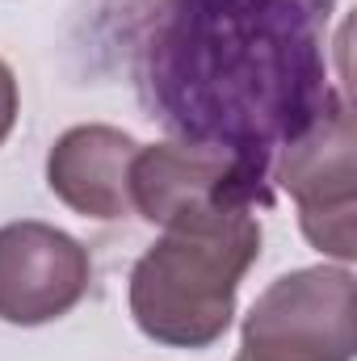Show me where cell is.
Wrapping results in <instances>:
<instances>
[{"label":"cell","mask_w":357,"mask_h":361,"mask_svg":"<svg viewBox=\"0 0 357 361\" xmlns=\"http://www.w3.org/2000/svg\"><path fill=\"white\" fill-rule=\"evenodd\" d=\"M261 257V223L214 231H164L131 269L126 302L139 332L169 349H210L236 315L244 273Z\"/></svg>","instance_id":"obj_2"},{"label":"cell","mask_w":357,"mask_h":361,"mask_svg":"<svg viewBox=\"0 0 357 361\" xmlns=\"http://www.w3.org/2000/svg\"><path fill=\"white\" fill-rule=\"evenodd\" d=\"M353 105L341 92L324 118L277 152L269 180L298 206V227L311 248L349 265L357 257V164H353Z\"/></svg>","instance_id":"obj_5"},{"label":"cell","mask_w":357,"mask_h":361,"mask_svg":"<svg viewBox=\"0 0 357 361\" xmlns=\"http://www.w3.org/2000/svg\"><path fill=\"white\" fill-rule=\"evenodd\" d=\"M353 273L332 265L277 277L240 332V353L253 361H353Z\"/></svg>","instance_id":"obj_4"},{"label":"cell","mask_w":357,"mask_h":361,"mask_svg":"<svg viewBox=\"0 0 357 361\" xmlns=\"http://www.w3.org/2000/svg\"><path fill=\"white\" fill-rule=\"evenodd\" d=\"M92 281L89 248L68 231L21 219L0 227V319L38 328L63 319Z\"/></svg>","instance_id":"obj_6"},{"label":"cell","mask_w":357,"mask_h":361,"mask_svg":"<svg viewBox=\"0 0 357 361\" xmlns=\"http://www.w3.org/2000/svg\"><path fill=\"white\" fill-rule=\"evenodd\" d=\"M236 361H253V357H244V353H236Z\"/></svg>","instance_id":"obj_9"},{"label":"cell","mask_w":357,"mask_h":361,"mask_svg":"<svg viewBox=\"0 0 357 361\" xmlns=\"http://www.w3.org/2000/svg\"><path fill=\"white\" fill-rule=\"evenodd\" d=\"M332 17L337 0H118L109 42L156 126L269 180L277 152L341 97Z\"/></svg>","instance_id":"obj_1"},{"label":"cell","mask_w":357,"mask_h":361,"mask_svg":"<svg viewBox=\"0 0 357 361\" xmlns=\"http://www.w3.org/2000/svg\"><path fill=\"white\" fill-rule=\"evenodd\" d=\"M257 206H273V185L214 147L156 143L131 164V210L164 231H214Z\"/></svg>","instance_id":"obj_3"},{"label":"cell","mask_w":357,"mask_h":361,"mask_svg":"<svg viewBox=\"0 0 357 361\" xmlns=\"http://www.w3.org/2000/svg\"><path fill=\"white\" fill-rule=\"evenodd\" d=\"M13 126H17V76L0 59V143L13 135Z\"/></svg>","instance_id":"obj_8"},{"label":"cell","mask_w":357,"mask_h":361,"mask_svg":"<svg viewBox=\"0 0 357 361\" xmlns=\"http://www.w3.org/2000/svg\"><path fill=\"white\" fill-rule=\"evenodd\" d=\"M143 143H135L126 130L89 122V126H72L55 139L51 156H47V185L51 193L85 214V219H126L131 210V164L139 156Z\"/></svg>","instance_id":"obj_7"}]
</instances>
